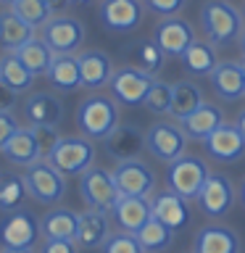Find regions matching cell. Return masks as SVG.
I'll return each instance as SVG.
<instances>
[{"label": "cell", "mask_w": 245, "mask_h": 253, "mask_svg": "<svg viewBox=\"0 0 245 253\" xmlns=\"http://www.w3.org/2000/svg\"><path fill=\"white\" fill-rule=\"evenodd\" d=\"M145 150L158 161L171 164L185 156L187 134L179 126V122H156L145 132Z\"/></svg>", "instance_id": "obj_6"}, {"label": "cell", "mask_w": 245, "mask_h": 253, "mask_svg": "<svg viewBox=\"0 0 245 253\" xmlns=\"http://www.w3.org/2000/svg\"><path fill=\"white\" fill-rule=\"evenodd\" d=\"M150 211H153V219H158L174 232L190 224V203L182 195L171 193V190L150 195Z\"/></svg>", "instance_id": "obj_16"}, {"label": "cell", "mask_w": 245, "mask_h": 253, "mask_svg": "<svg viewBox=\"0 0 245 253\" xmlns=\"http://www.w3.org/2000/svg\"><path fill=\"white\" fill-rule=\"evenodd\" d=\"M237 126H240V132H243V137H245V111H240L237 114V122H235Z\"/></svg>", "instance_id": "obj_46"}, {"label": "cell", "mask_w": 245, "mask_h": 253, "mask_svg": "<svg viewBox=\"0 0 245 253\" xmlns=\"http://www.w3.org/2000/svg\"><path fill=\"white\" fill-rule=\"evenodd\" d=\"M77 61H79V74H82L84 90H100V87H106L116 71L108 53H103V50H82V53H77Z\"/></svg>", "instance_id": "obj_19"}, {"label": "cell", "mask_w": 245, "mask_h": 253, "mask_svg": "<svg viewBox=\"0 0 245 253\" xmlns=\"http://www.w3.org/2000/svg\"><path fill=\"white\" fill-rule=\"evenodd\" d=\"M19 119L13 116V111H0V150L5 148V142L16 134V129H19Z\"/></svg>", "instance_id": "obj_41"}, {"label": "cell", "mask_w": 245, "mask_h": 253, "mask_svg": "<svg viewBox=\"0 0 245 253\" xmlns=\"http://www.w3.org/2000/svg\"><path fill=\"white\" fill-rule=\"evenodd\" d=\"M203 103V92L193 79H179L171 82V108L169 116H174L177 122H182L185 116H190L193 111Z\"/></svg>", "instance_id": "obj_30"}, {"label": "cell", "mask_w": 245, "mask_h": 253, "mask_svg": "<svg viewBox=\"0 0 245 253\" xmlns=\"http://www.w3.org/2000/svg\"><path fill=\"white\" fill-rule=\"evenodd\" d=\"M74 3H92V0H74Z\"/></svg>", "instance_id": "obj_49"}, {"label": "cell", "mask_w": 245, "mask_h": 253, "mask_svg": "<svg viewBox=\"0 0 245 253\" xmlns=\"http://www.w3.org/2000/svg\"><path fill=\"white\" fill-rule=\"evenodd\" d=\"M45 237H53V240H74L77 243V229H79V213L71 209H63V206H55L42 216L40 221Z\"/></svg>", "instance_id": "obj_29"}, {"label": "cell", "mask_w": 245, "mask_h": 253, "mask_svg": "<svg viewBox=\"0 0 245 253\" xmlns=\"http://www.w3.org/2000/svg\"><path fill=\"white\" fill-rule=\"evenodd\" d=\"M114 174V182L122 195H134V198H150L156 193V174L153 169L140 161V158H129V161H119Z\"/></svg>", "instance_id": "obj_11"}, {"label": "cell", "mask_w": 245, "mask_h": 253, "mask_svg": "<svg viewBox=\"0 0 245 253\" xmlns=\"http://www.w3.org/2000/svg\"><path fill=\"white\" fill-rule=\"evenodd\" d=\"M42 227L40 219L27 209H16L0 221V243L3 248H35Z\"/></svg>", "instance_id": "obj_10"}, {"label": "cell", "mask_w": 245, "mask_h": 253, "mask_svg": "<svg viewBox=\"0 0 245 253\" xmlns=\"http://www.w3.org/2000/svg\"><path fill=\"white\" fill-rule=\"evenodd\" d=\"M0 3H8V5H11V3H13V0H0Z\"/></svg>", "instance_id": "obj_51"}, {"label": "cell", "mask_w": 245, "mask_h": 253, "mask_svg": "<svg viewBox=\"0 0 245 253\" xmlns=\"http://www.w3.org/2000/svg\"><path fill=\"white\" fill-rule=\"evenodd\" d=\"M201 27L211 45H232L243 35V13L229 0H208L201 8Z\"/></svg>", "instance_id": "obj_2"}, {"label": "cell", "mask_w": 245, "mask_h": 253, "mask_svg": "<svg viewBox=\"0 0 245 253\" xmlns=\"http://www.w3.org/2000/svg\"><path fill=\"white\" fill-rule=\"evenodd\" d=\"M32 132H35V140H37V148L42 158H47V153L58 145L61 134H58V126H47V124H35L32 126Z\"/></svg>", "instance_id": "obj_39"}, {"label": "cell", "mask_w": 245, "mask_h": 253, "mask_svg": "<svg viewBox=\"0 0 245 253\" xmlns=\"http://www.w3.org/2000/svg\"><path fill=\"white\" fill-rule=\"evenodd\" d=\"M235 185L232 179L227 177V174H208V179H205V185L201 187V193H198V206H201V211L205 216L211 219H219L229 213V209L235 206Z\"/></svg>", "instance_id": "obj_12"}, {"label": "cell", "mask_w": 245, "mask_h": 253, "mask_svg": "<svg viewBox=\"0 0 245 253\" xmlns=\"http://www.w3.org/2000/svg\"><path fill=\"white\" fill-rule=\"evenodd\" d=\"M208 174H211V169L203 158L185 153L182 158L169 164V169H166V185H169L171 193L182 195L185 201H193L201 193V187L205 185Z\"/></svg>", "instance_id": "obj_5"}, {"label": "cell", "mask_w": 245, "mask_h": 253, "mask_svg": "<svg viewBox=\"0 0 245 253\" xmlns=\"http://www.w3.org/2000/svg\"><path fill=\"white\" fill-rule=\"evenodd\" d=\"M119 124V103L108 95L92 92L77 106V126L87 140H106Z\"/></svg>", "instance_id": "obj_1"}, {"label": "cell", "mask_w": 245, "mask_h": 253, "mask_svg": "<svg viewBox=\"0 0 245 253\" xmlns=\"http://www.w3.org/2000/svg\"><path fill=\"white\" fill-rule=\"evenodd\" d=\"M208 79L216 98H221L224 103H235L245 95V77L237 61H219V66L211 71Z\"/></svg>", "instance_id": "obj_21"}, {"label": "cell", "mask_w": 245, "mask_h": 253, "mask_svg": "<svg viewBox=\"0 0 245 253\" xmlns=\"http://www.w3.org/2000/svg\"><path fill=\"white\" fill-rule=\"evenodd\" d=\"M142 106H145L150 114H156V116L169 114V108H171V84L156 77V82L150 84L148 98H145V103H142Z\"/></svg>", "instance_id": "obj_37"}, {"label": "cell", "mask_w": 245, "mask_h": 253, "mask_svg": "<svg viewBox=\"0 0 245 253\" xmlns=\"http://www.w3.org/2000/svg\"><path fill=\"white\" fill-rule=\"evenodd\" d=\"M47 82L61 92H74L82 87V74H79V61L77 53L69 55H53V63L47 69Z\"/></svg>", "instance_id": "obj_28"}, {"label": "cell", "mask_w": 245, "mask_h": 253, "mask_svg": "<svg viewBox=\"0 0 245 253\" xmlns=\"http://www.w3.org/2000/svg\"><path fill=\"white\" fill-rule=\"evenodd\" d=\"M132 55H134V66L148 71V74H153V77L163 69V63H166V53L158 47V42L153 37L140 40V42L132 47Z\"/></svg>", "instance_id": "obj_35"}, {"label": "cell", "mask_w": 245, "mask_h": 253, "mask_svg": "<svg viewBox=\"0 0 245 253\" xmlns=\"http://www.w3.org/2000/svg\"><path fill=\"white\" fill-rule=\"evenodd\" d=\"M100 251L103 253H145V248L132 232H111Z\"/></svg>", "instance_id": "obj_38"}, {"label": "cell", "mask_w": 245, "mask_h": 253, "mask_svg": "<svg viewBox=\"0 0 245 253\" xmlns=\"http://www.w3.org/2000/svg\"><path fill=\"white\" fill-rule=\"evenodd\" d=\"M11 11L35 29H42L45 24L53 19V11H50V5H47L45 0H13Z\"/></svg>", "instance_id": "obj_36"}, {"label": "cell", "mask_w": 245, "mask_h": 253, "mask_svg": "<svg viewBox=\"0 0 245 253\" xmlns=\"http://www.w3.org/2000/svg\"><path fill=\"white\" fill-rule=\"evenodd\" d=\"M0 253H35V248H3Z\"/></svg>", "instance_id": "obj_45"}, {"label": "cell", "mask_w": 245, "mask_h": 253, "mask_svg": "<svg viewBox=\"0 0 245 253\" xmlns=\"http://www.w3.org/2000/svg\"><path fill=\"white\" fill-rule=\"evenodd\" d=\"M193 253H240V237L227 224H205L193 240Z\"/></svg>", "instance_id": "obj_20"}, {"label": "cell", "mask_w": 245, "mask_h": 253, "mask_svg": "<svg viewBox=\"0 0 245 253\" xmlns=\"http://www.w3.org/2000/svg\"><path fill=\"white\" fill-rule=\"evenodd\" d=\"M111 235V221L106 211H95L87 209L79 213V229H77V245L84 251L103 248V243Z\"/></svg>", "instance_id": "obj_23"}, {"label": "cell", "mask_w": 245, "mask_h": 253, "mask_svg": "<svg viewBox=\"0 0 245 253\" xmlns=\"http://www.w3.org/2000/svg\"><path fill=\"white\" fill-rule=\"evenodd\" d=\"M153 82H156V77L148 74V71H142L137 66H122L114 71V77L108 82L111 98L116 103H122V106H142Z\"/></svg>", "instance_id": "obj_9"}, {"label": "cell", "mask_w": 245, "mask_h": 253, "mask_svg": "<svg viewBox=\"0 0 245 253\" xmlns=\"http://www.w3.org/2000/svg\"><path fill=\"white\" fill-rule=\"evenodd\" d=\"M145 5L150 8L153 13H158V16H177L182 8L187 5V0H145Z\"/></svg>", "instance_id": "obj_40"}, {"label": "cell", "mask_w": 245, "mask_h": 253, "mask_svg": "<svg viewBox=\"0 0 245 253\" xmlns=\"http://www.w3.org/2000/svg\"><path fill=\"white\" fill-rule=\"evenodd\" d=\"M0 153L5 156L8 164L21 166V169H27V166H32L35 161H40V158H42V153H40V148H37V140H35L32 126H19V129H16V134L5 142V148L0 150Z\"/></svg>", "instance_id": "obj_25"}, {"label": "cell", "mask_w": 245, "mask_h": 253, "mask_svg": "<svg viewBox=\"0 0 245 253\" xmlns=\"http://www.w3.org/2000/svg\"><path fill=\"white\" fill-rule=\"evenodd\" d=\"M35 37L37 29L29 27L27 21H21L11 8L0 11V47H5V53H16L21 45H27Z\"/></svg>", "instance_id": "obj_27"}, {"label": "cell", "mask_w": 245, "mask_h": 253, "mask_svg": "<svg viewBox=\"0 0 245 253\" xmlns=\"http://www.w3.org/2000/svg\"><path fill=\"white\" fill-rule=\"evenodd\" d=\"M182 66L187 74L193 77H211V71L219 66V55H216V45H211L208 40H195L185 53L179 55Z\"/></svg>", "instance_id": "obj_26"}, {"label": "cell", "mask_w": 245, "mask_h": 253, "mask_svg": "<svg viewBox=\"0 0 245 253\" xmlns=\"http://www.w3.org/2000/svg\"><path fill=\"white\" fill-rule=\"evenodd\" d=\"M47 161L63 177H82L90 166H95V145L84 134H79V137H74V134L71 137H61L58 145L47 153Z\"/></svg>", "instance_id": "obj_4"}, {"label": "cell", "mask_w": 245, "mask_h": 253, "mask_svg": "<svg viewBox=\"0 0 245 253\" xmlns=\"http://www.w3.org/2000/svg\"><path fill=\"white\" fill-rule=\"evenodd\" d=\"M16 55H19V61L32 71V74L40 77V74H47V69H50L55 53L47 47V42L42 37H35V40H29L27 45H21L19 50H16Z\"/></svg>", "instance_id": "obj_31"}, {"label": "cell", "mask_w": 245, "mask_h": 253, "mask_svg": "<svg viewBox=\"0 0 245 253\" xmlns=\"http://www.w3.org/2000/svg\"><path fill=\"white\" fill-rule=\"evenodd\" d=\"M79 195L87 203V209L106 211V213H111V209L122 198V193H119V187L114 182V174L100 169V166H90L79 177Z\"/></svg>", "instance_id": "obj_7"}, {"label": "cell", "mask_w": 245, "mask_h": 253, "mask_svg": "<svg viewBox=\"0 0 245 253\" xmlns=\"http://www.w3.org/2000/svg\"><path fill=\"white\" fill-rule=\"evenodd\" d=\"M24 116H27L29 126H35V124L58 126L63 119V103L53 92H32L24 100Z\"/></svg>", "instance_id": "obj_22"}, {"label": "cell", "mask_w": 245, "mask_h": 253, "mask_svg": "<svg viewBox=\"0 0 245 253\" xmlns=\"http://www.w3.org/2000/svg\"><path fill=\"white\" fill-rule=\"evenodd\" d=\"M77 248L79 245L74 240H53V237H45L40 253H77Z\"/></svg>", "instance_id": "obj_42"}, {"label": "cell", "mask_w": 245, "mask_h": 253, "mask_svg": "<svg viewBox=\"0 0 245 253\" xmlns=\"http://www.w3.org/2000/svg\"><path fill=\"white\" fill-rule=\"evenodd\" d=\"M134 237L140 240V245L145 248V253H161L166 248H171L174 243V229H169L166 224H161L158 219H150L145 227H140Z\"/></svg>", "instance_id": "obj_33"}, {"label": "cell", "mask_w": 245, "mask_h": 253, "mask_svg": "<svg viewBox=\"0 0 245 253\" xmlns=\"http://www.w3.org/2000/svg\"><path fill=\"white\" fill-rule=\"evenodd\" d=\"M0 82H5L16 92H24L35 82V74L19 61L16 53H5V55H0Z\"/></svg>", "instance_id": "obj_32"}, {"label": "cell", "mask_w": 245, "mask_h": 253, "mask_svg": "<svg viewBox=\"0 0 245 253\" xmlns=\"http://www.w3.org/2000/svg\"><path fill=\"white\" fill-rule=\"evenodd\" d=\"M24 185H27V195L42 206H55L66 195V177L47 158H40L24 169Z\"/></svg>", "instance_id": "obj_3"}, {"label": "cell", "mask_w": 245, "mask_h": 253, "mask_svg": "<svg viewBox=\"0 0 245 253\" xmlns=\"http://www.w3.org/2000/svg\"><path fill=\"white\" fill-rule=\"evenodd\" d=\"M203 148H205V153H208L213 161L235 164V161H240V158L245 156V137H243V132H240L237 124H227L224 122L203 140Z\"/></svg>", "instance_id": "obj_14"}, {"label": "cell", "mask_w": 245, "mask_h": 253, "mask_svg": "<svg viewBox=\"0 0 245 253\" xmlns=\"http://www.w3.org/2000/svg\"><path fill=\"white\" fill-rule=\"evenodd\" d=\"M240 66H243V77H245V58H243V63H240Z\"/></svg>", "instance_id": "obj_50"}, {"label": "cell", "mask_w": 245, "mask_h": 253, "mask_svg": "<svg viewBox=\"0 0 245 253\" xmlns=\"http://www.w3.org/2000/svg\"><path fill=\"white\" fill-rule=\"evenodd\" d=\"M240 198H243V206H245V182H243V190H240Z\"/></svg>", "instance_id": "obj_48"}, {"label": "cell", "mask_w": 245, "mask_h": 253, "mask_svg": "<svg viewBox=\"0 0 245 253\" xmlns=\"http://www.w3.org/2000/svg\"><path fill=\"white\" fill-rule=\"evenodd\" d=\"M27 198V185H24V174H0V211H16Z\"/></svg>", "instance_id": "obj_34"}, {"label": "cell", "mask_w": 245, "mask_h": 253, "mask_svg": "<svg viewBox=\"0 0 245 253\" xmlns=\"http://www.w3.org/2000/svg\"><path fill=\"white\" fill-rule=\"evenodd\" d=\"M40 37L47 42V47L55 53V55H69V53H77L84 42V24L74 19L69 13H61V16H53L50 21L40 29Z\"/></svg>", "instance_id": "obj_8"}, {"label": "cell", "mask_w": 245, "mask_h": 253, "mask_svg": "<svg viewBox=\"0 0 245 253\" xmlns=\"http://www.w3.org/2000/svg\"><path fill=\"white\" fill-rule=\"evenodd\" d=\"M153 40L166 55L179 58L198 37H195L193 24H190L187 19H182V16H166V19L158 21V27L153 32Z\"/></svg>", "instance_id": "obj_15"}, {"label": "cell", "mask_w": 245, "mask_h": 253, "mask_svg": "<svg viewBox=\"0 0 245 253\" xmlns=\"http://www.w3.org/2000/svg\"><path fill=\"white\" fill-rule=\"evenodd\" d=\"M224 124V116H221V108L216 106V103H208V100H203L201 106H198L190 116H185L179 122V126L185 129L187 134V140H198V142H203L208 134L216 129V126Z\"/></svg>", "instance_id": "obj_24"}, {"label": "cell", "mask_w": 245, "mask_h": 253, "mask_svg": "<svg viewBox=\"0 0 245 253\" xmlns=\"http://www.w3.org/2000/svg\"><path fill=\"white\" fill-rule=\"evenodd\" d=\"M106 153L114 161H129V158H140L145 150V134H142L134 124H119L106 140Z\"/></svg>", "instance_id": "obj_18"}, {"label": "cell", "mask_w": 245, "mask_h": 253, "mask_svg": "<svg viewBox=\"0 0 245 253\" xmlns=\"http://www.w3.org/2000/svg\"><path fill=\"white\" fill-rule=\"evenodd\" d=\"M16 106H19V92L0 82V111H13Z\"/></svg>", "instance_id": "obj_43"}, {"label": "cell", "mask_w": 245, "mask_h": 253, "mask_svg": "<svg viewBox=\"0 0 245 253\" xmlns=\"http://www.w3.org/2000/svg\"><path fill=\"white\" fill-rule=\"evenodd\" d=\"M142 0H103L98 8L100 24L108 32H119V35H126V32H134L142 21Z\"/></svg>", "instance_id": "obj_13"}, {"label": "cell", "mask_w": 245, "mask_h": 253, "mask_svg": "<svg viewBox=\"0 0 245 253\" xmlns=\"http://www.w3.org/2000/svg\"><path fill=\"white\" fill-rule=\"evenodd\" d=\"M111 216L119 224L122 232H137L140 227H145L153 219L150 211V198H134V195H122L116 201V206L111 209Z\"/></svg>", "instance_id": "obj_17"}, {"label": "cell", "mask_w": 245, "mask_h": 253, "mask_svg": "<svg viewBox=\"0 0 245 253\" xmlns=\"http://www.w3.org/2000/svg\"><path fill=\"white\" fill-rule=\"evenodd\" d=\"M47 5H50V11H53V16H61V13H66L69 8H71V3L74 0H45Z\"/></svg>", "instance_id": "obj_44"}, {"label": "cell", "mask_w": 245, "mask_h": 253, "mask_svg": "<svg viewBox=\"0 0 245 253\" xmlns=\"http://www.w3.org/2000/svg\"><path fill=\"white\" fill-rule=\"evenodd\" d=\"M240 45H243V53H245V29H243V35H240Z\"/></svg>", "instance_id": "obj_47"}]
</instances>
